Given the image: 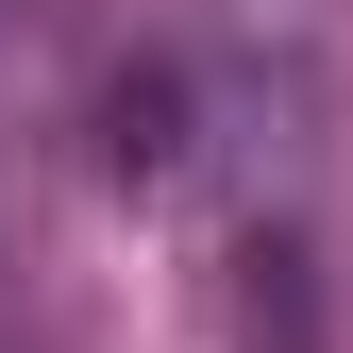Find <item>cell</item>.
<instances>
[{
    "mask_svg": "<svg viewBox=\"0 0 353 353\" xmlns=\"http://www.w3.org/2000/svg\"><path fill=\"white\" fill-rule=\"evenodd\" d=\"M101 152H118V185H168L185 168V68H118L101 84Z\"/></svg>",
    "mask_w": 353,
    "mask_h": 353,
    "instance_id": "6da1fadb",
    "label": "cell"
}]
</instances>
